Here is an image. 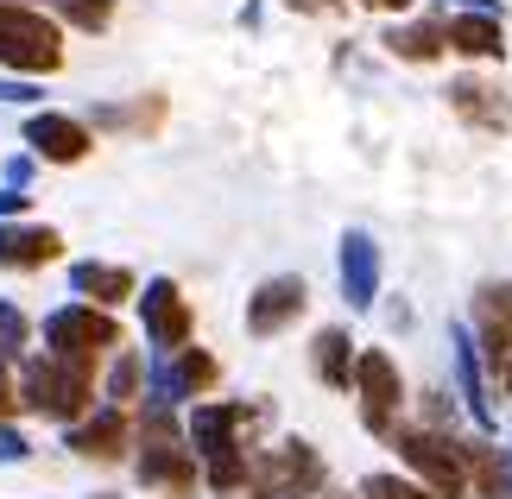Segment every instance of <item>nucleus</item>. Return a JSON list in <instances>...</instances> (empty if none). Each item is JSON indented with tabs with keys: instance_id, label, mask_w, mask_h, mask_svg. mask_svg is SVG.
<instances>
[{
	"instance_id": "obj_1",
	"label": "nucleus",
	"mask_w": 512,
	"mask_h": 499,
	"mask_svg": "<svg viewBox=\"0 0 512 499\" xmlns=\"http://www.w3.org/2000/svg\"><path fill=\"white\" fill-rule=\"evenodd\" d=\"M266 424V405H203L190 417V449L209 462L215 493H241L247 487V430Z\"/></svg>"
},
{
	"instance_id": "obj_2",
	"label": "nucleus",
	"mask_w": 512,
	"mask_h": 499,
	"mask_svg": "<svg viewBox=\"0 0 512 499\" xmlns=\"http://www.w3.org/2000/svg\"><path fill=\"white\" fill-rule=\"evenodd\" d=\"M140 481L171 499L196 493V449L177 443L171 405H152V398H146V424H140Z\"/></svg>"
},
{
	"instance_id": "obj_3",
	"label": "nucleus",
	"mask_w": 512,
	"mask_h": 499,
	"mask_svg": "<svg viewBox=\"0 0 512 499\" xmlns=\"http://www.w3.org/2000/svg\"><path fill=\"white\" fill-rule=\"evenodd\" d=\"M392 449H399V462L424 481L430 499H462L468 493V462H462V443L449 430H392Z\"/></svg>"
},
{
	"instance_id": "obj_4",
	"label": "nucleus",
	"mask_w": 512,
	"mask_h": 499,
	"mask_svg": "<svg viewBox=\"0 0 512 499\" xmlns=\"http://www.w3.org/2000/svg\"><path fill=\"white\" fill-rule=\"evenodd\" d=\"M0 64L19 70V76H51L64 64V32H57L45 13L0 0Z\"/></svg>"
},
{
	"instance_id": "obj_5",
	"label": "nucleus",
	"mask_w": 512,
	"mask_h": 499,
	"mask_svg": "<svg viewBox=\"0 0 512 499\" xmlns=\"http://www.w3.org/2000/svg\"><path fill=\"white\" fill-rule=\"evenodd\" d=\"M19 405L57 417V424H76L89 411V367H70V361H19Z\"/></svg>"
},
{
	"instance_id": "obj_6",
	"label": "nucleus",
	"mask_w": 512,
	"mask_h": 499,
	"mask_svg": "<svg viewBox=\"0 0 512 499\" xmlns=\"http://www.w3.org/2000/svg\"><path fill=\"white\" fill-rule=\"evenodd\" d=\"M45 348L51 361H70V367H95V354L121 348V323L95 304H64L45 316Z\"/></svg>"
},
{
	"instance_id": "obj_7",
	"label": "nucleus",
	"mask_w": 512,
	"mask_h": 499,
	"mask_svg": "<svg viewBox=\"0 0 512 499\" xmlns=\"http://www.w3.org/2000/svg\"><path fill=\"white\" fill-rule=\"evenodd\" d=\"M247 487L253 499H317L323 493V462H317V449L310 443H279V449H266L260 462H247Z\"/></svg>"
},
{
	"instance_id": "obj_8",
	"label": "nucleus",
	"mask_w": 512,
	"mask_h": 499,
	"mask_svg": "<svg viewBox=\"0 0 512 499\" xmlns=\"http://www.w3.org/2000/svg\"><path fill=\"white\" fill-rule=\"evenodd\" d=\"M354 392H361V424L373 436H392V430H399L405 379H399V367H392L386 348H361V354H354Z\"/></svg>"
},
{
	"instance_id": "obj_9",
	"label": "nucleus",
	"mask_w": 512,
	"mask_h": 499,
	"mask_svg": "<svg viewBox=\"0 0 512 499\" xmlns=\"http://www.w3.org/2000/svg\"><path fill=\"white\" fill-rule=\"evenodd\" d=\"M215 379H222V367H215V354L209 348H171L159 367H152V386L140 398H152V405H177V398H196V392H209Z\"/></svg>"
},
{
	"instance_id": "obj_10",
	"label": "nucleus",
	"mask_w": 512,
	"mask_h": 499,
	"mask_svg": "<svg viewBox=\"0 0 512 499\" xmlns=\"http://www.w3.org/2000/svg\"><path fill=\"white\" fill-rule=\"evenodd\" d=\"M140 316H146V335H152V348H184L190 342V329H196V316H190V297L171 285V278H152V285L140 291Z\"/></svg>"
},
{
	"instance_id": "obj_11",
	"label": "nucleus",
	"mask_w": 512,
	"mask_h": 499,
	"mask_svg": "<svg viewBox=\"0 0 512 499\" xmlns=\"http://www.w3.org/2000/svg\"><path fill=\"white\" fill-rule=\"evenodd\" d=\"M304 304H310V297H304V278H298V272H279V278H266V285L253 291L247 329L260 335V342H266V335H285V329L304 316Z\"/></svg>"
},
{
	"instance_id": "obj_12",
	"label": "nucleus",
	"mask_w": 512,
	"mask_h": 499,
	"mask_svg": "<svg viewBox=\"0 0 512 499\" xmlns=\"http://www.w3.org/2000/svg\"><path fill=\"white\" fill-rule=\"evenodd\" d=\"M475 335H481V354L487 367H506L512 354V285L506 278H487V285H475Z\"/></svg>"
},
{
	"instance_id": "obj_13",
	"label": "nucleus",
	"mask_w": 512,
	"mask_h": 499,
	"mask_svg": "<svg viewBox=\"0 0 512 499\" xmlns=\"http://www.w3.org/2000/svg\"><path fill=\"white\" fill-rule=\"evenodd\" d=\"M26 146L45 158V165H83L95 139H89L83 121H70V114H32V121H26Z\"/></svg>"
},
{
	"instance_id": "obj_14",
	"label": "nucleus",
	"mask_w": 512,
	"mask_h": 499,
	"mask_svg": "<svg viewBox=\"0 0 512 499\" xmlns=\"http://www.w3.org/2000/svg\"><path fill=\"white\" fill-rule=\"evenodd\" d=\"M64 253V234L45 222H7L0 228V272H38Z\"/></svg>"
},
{
	"instance_id": "obj_15",
	"label": "nucleus",
	"mask_w": 512,
	"mask_h": 499,
	"mask_svg": "<svg viewBox=\"0 0 512 499\" xmlns=\"http://www.w3.org/2000/svg\"><path fill=\"white\" fill-rule=\"evenodd\" d=\"M64 430H70V449L89 455V462H121L127 443H133L121 405H108V411H95V417H76V424H64Z\"/></svg>"
},
{
	"instance_id": "obj_16",
	"label": "nucleus",
	"mask_w": 512,
	"mask_h": 499,
	"mask_svg": "<svg viewBox=\"0 0 512 499\" xmlns=\"http://www.w3.org/2000/svg\"><path fill=\"white\" fill-rule=\"evenodd\" d=\"M443 95H449V108H456L462 121H475V127H487V133H500V127L512 121V102H506V89L481 83V76H456V83H449Z\"/></svg>"
},
{
	"instance_id": "obj_17",
	"label": "nucleus",
	"mask_w": 512,
	"mask_h": 499,
	"mask_svg": "<svg viewBox=\"0 0 512 499\" xmlns=\"http://www.w3.org/2000/svg\"><path fill=\"white\" fill-rule=\"evenodd\" d=\"M342 291L354 310H373V297H380V253H373L361 228L342 234Z\"/></svg>"
},
{
	"instance_id": "obj_18",
	"label": "nucleus",
	"mask_w": 512,
	"mask_h": 499,
	"mask_svg": "<svg viewBox=\"0 0 512 499\" xmlns=\"http://www.w3.org/2000/svg\"><path fill=\"white\" fill-rule=\"evenodd\" d=\"M70 291L89 297L95 310H114V304L133 297V272L127 266H102V259H76V266H70Z\"/></svg>"
},
{
	"instance_id": "obj_19",
	"label": "nucleus",
	"mask_w": 512,
	"mask_h": 499,
	"mask_svg": "<svg viewBox=\"0 0 512 499\" xmlns=\"http://www.w3.org/2000/svg\"><path fill=\"white\" fill-rule=\"evenodd\" d=\"M443 45L462 51V57H481V64H494V57H506V32L494 13H462L443 26Z\"/></svg>"
},
{
	"instance_id": "obj_20",
	"label": "nucleus",
	"mask_w": 512,
	"mask_h": 499,
	"mask_svg": "<svg viewBox=\"0 0 512 499\" xmlns=\"http://www.w3.org/2000/svg\"><path fill=\"white\" fill-rule=\"evenodd\" d=\"M468 481H475V499H512V455L494 443H462Z\"/></svg>"
},
{
	"instance_id": "obj_21",
	"label": "nucleus",
	"mask_w": 512,
	"mask_h": 499,
	"mask_svg": "<svg viewBox=\"0 0 512 499\" xmlns=\"http://www.w3.org/2000/svg\"><path fill=\"white\" fill-rule=\"evenodd\" d=\"M310 367H317L323 386L348 392L354 386V342H348V329H323L317 342H310Z\"/></svg>"
},
{
	"instance_id": "obj_22",
	"label": "nucleus",
	"mask_w": 512,
	"mask_h": 499,
	"mask_svg": "<svg viewBox=\"0 0 512 499\" xmlns=\"http://www.w3.org/2000/svg\"><path fill=\"white\" fill-rule=\"evenodd\" d=\"M386 45H392V57H405V64H437V57L449 51L443 26H430V19H424V26H392Z\"/></svg>"
},
{
	"instance_id": "obj_23",
	"label": "nucleus",
	"mask_w": 512,
	"mask_h": 499,
	"mask_svg": "<svg viewBox=\"0 0 512 499\" xmlns=\"http://www.w3.org/2000/svg\"><path fill=\"white\" fill-rule=\"evenodd\" d=\"M456 361H462V392H468V411H475V424H494V405H487V392H481V361H475V342H468V329H456Z\"/></svg>"
},
{
	"instance_id": "obj_24",
	"label": "nucleus",
	"mask_w": 512,
	"mask_h": 499,
	"mask_svg": "<svg viewBox=\"0 0 512 499\" xmlns=\"http://www.w3.org/2000/svg\"><path fill=\"white\" fill-rule=\"evenodd\" d=\"M51 7L64 13L76 32H108V19H114V0H51Z\"/></svg>"
},
{
	"instance_id": "obj_25",
	"label": "nucleus",
	"mask_w": 512,
	"mask_h": 499,
	"mask_svg": "<svg viewBox=\"0 0 512 499\" xmlns=\"http://www.w3.org/2000/svg\"><path fill=\"white\" fill-rule=\"evenodd\" d=\"M140 386H146V367H140V354H133V348H121V361L108 367V398H121V405H127V398H140Z\"/></svg>"
},
{
	"instance_id": "obj_26",
	"label": "nucleus",
	"mask_w": 512,
	"mask_h": 499,
	"mask_svg": "<svg viewBox=\"0 0 512 499\" xmlns=\"http://www.w3.org/2000/svg\"><path fill=\"white\" fill-rule=\"evenodd\" d=\"M361 499H430V493L411 487V481H399V474H367V481H361Z\"/></svg>"
},
{
	"instance_id": "obj_27",
	"label": "nucleus",
	"mask_w": 512,
	"mask_h": 499,
	"mask_svg": "<svg viewBox=\"0 0 512 499\" xmlns=\"http://www.w3.org/2000/svg\"><path fill=\"white\" fill-rule=\"evenodd\" d=\"M19 348H26V316H19L13 304H0V354L19 361Z\"/></svg>"
},
{
	"instance_id": "obj_28",
	"label": "nucleus",
	"mask_w": 512,
	"mask_h": 499,
	"mask_svg": "<svg viewBox=\"0 0 512 499\" xmlns=\"http://www.w3.org/2000/svg\"><path fill=\"white\" fill-rule=\"evenodd\" d=\"M95 121H102V127H152V121H159V102H146V108H102Z\"/></svg>"
},
{
	"instance_id": "obj_29",
	"label": "nucleus",
	"mask_w": 512,
	"mask_h": 499,
	"mask_svg": "<svg viewBox=\"0 0 512 499\" xmlns=\"http://www.w3.org/2000/svg\"><path fill=\"white\" fill-rule=\"evenodd\" d=\"M26 455H32L26 436H19V430H0V462H26Z\"/></svg>"
},
{
	"instance_id": "obj_30",
	"label": "nucleus",
	"mask_w": 512,
	"mask_h": 499,
	"mask_svg": "<svg viewBox=\"0 0 512 499\" xmlns=\"http://www.w3.org/2000/svg\"><path fill=\"white\" fill-rule=\"evenodd\" d=\"M32 196H19V190H0V215H26Z\"/></svg>"
},
{
	"instance_id": "obj_31",
	"label": "nucleus",
	"mask_w": 512,
	"mask_h": 499,
	"mask_svg": "<svg viewBox=\"0 0 512 499\" xmlns=\"http://www.w3.org/2000/svg\"><path fill=\"white\" fill-rule=\"evenodd\" d=\"M32 95H38L32 83H0V102H32Z\"/></svg>"
},
{
	"instance_id": "obj_32",
	"label": "nucleus",
	"mask_w": 512,
	"mask_h": 499,
	"mask_svg": "<svg viewBox=\"0 0 512 499\" xmlns=\"http://www.w3.org/2000/svg\"><path fill=\"white\" fill-rule=\"evenodd\" d=\"M13 405H19V398H13V379H0V424L13 417Z\"/></svg>"
},
{
	"instance_id": "obj_33",
	"label": "nucleus",
	"mask_w": 512,
	"mask_h": 499,
	"mask_svg": "<svg viewBox=\"0 0 512 499\" xmlns=\"http://www.w3.org/2000/svg\"><path fill=\"white\" fill-rule=\"evenodd\" d=\"M361 7H380V13H405L411 0H361Z\"/></svg>"
},
{
	"instance_id": "obj_34",
	"label": "nucleus",
	"mask_w": 512,
	"mask_h": 499,
	"mask_svg": "<svg viewBox=\"0 0 512 499\" xmlns=\"http://www.w3.org/2000/svg\"><path fill=\"white\" fill-rule=\"evenodd\" d=\"M500 386H506V392H512V354H506V367H500Z\"/></svg>"
},
{
	"instance_id": "obj_35",
	"label": "nucleus",
	"mask_w": 512,
	"mask_h": 499,
	"mask_svg": "<svg viewBox=\"0 0 512 499\" xmlns=\"http://www.w3.org/2000/svg\"><path fill=\"white\" fill-rule=\"evenodd\" d=\"M19 7H26V0H19Z\"/></svg>"
},
{
	"instance_id": "obj_36",
	"label": "nucleus",
	"mask_w": 512,
	"mask_h": 499,
	"mask_svg": "<svg viewBox=\"0 0 512 499\" xmlns=\"http://www.w3.org/2000/svg\"><path fill=\"white\" fill-rule=\"evenodd\" d=\"M481 7H487V0H481Z\"/></svg>"
}]
</instances>
